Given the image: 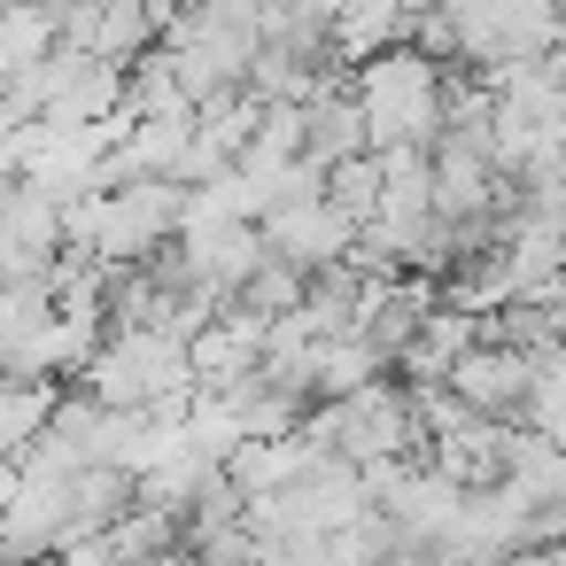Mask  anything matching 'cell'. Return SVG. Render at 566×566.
Wrapping results in <instances>:
<instances>
[{
  "label": "cell",
  "instance_id": "6da1fadb",
  "mask_svg": "<svg viewBox=\"0 0 566 566\" xmlns=\"http://www.w3.org/2000/svg\"><path fill=\"white\" fill-rule=\"evenodd\" d=\"M349 102L365 117V156L380 148H434V102H442V71L411 48H388L373 63H357L349 78Z\"/></svg>",
  "mask_w": 566,
  "mask_h": 566
},
{
  "label": "cell",
  "instance_id": "7a4b0ae2",
  "mask_svg": "<svg viewBox=\"0 0 566 566\" xmlns=\"http://www.w3.org/2000/svg\"><path fill=\"white\" fill-rule=\"evenodd\" d=\"M442 32H450V63H465L473 78L512 71V63H543L566 40L558 9H543V0H458V9H442Z\"/></svg>",
  "mask_w": 566,
  "mask_h": 566
},
{
  "label": "cell",
  "instance_id": "3957f363",
  "mask_svg": "<svg viewBox=\"0 0 566 566\" xmlns=\"http://www.w3.org/2000/svg\"><path fill=\"white\" fill-rule=\"evenodd\" d=\"M78 396L102 403V411H148V403H164V396H187V349L164 342L156 326L102 334L94 357L78 365Z\"/></svg>",
  "mask_w": 566,
  "mask_h": 566
},
{
  "label": "cell",
  "instance_id": "277c9868",
  "mask_svg": "<svg viewBox=\"0 0 566 566\" xmlns=\"http://www.w3.org/2000/svg\"><path fill=\"white\" fill-rule=\"evenodd\" d=\"M256 241H264V256H280L287 272H334L342 256H349V241H357V226H342L334 210H326V195L318 202H272L264 218H256Z\"/></svg>",
  "mask_w": 566,
  "mask_h": 566
},
{
  "label": "cell",
  "instance_id": "5b68a950",
  "mask_svg": "<svg viewBox=\"0 0 566 566\" xmlns=\"http://www.w3.org/2000/svg\"><path fill=\"white\" fill-rule=\"evenodd\" d=\"M256 349H264V318H249V311H210V326L187 342V388L195 396H226V388H241L249 373H256Z\"/></svg>",
  "mask_w": 566,
  "mask_h": 566
},
{
  "label": "cell",
  "instance_id": "8992f818",
  "mask_svg": "<svg viewBox=\"0 0 566 566\" xmlns=\"http://www.w3.org/2000/svg\"><path fill=\"white\" fill-rule=\"evenodd\" d=\"M256 264H264L256 226H202V233H179V272H187V287L210 295V303H233Z\"/></svg>",
  "mask_w": 566,
  "mask_h": 566
},
{
  "label": "cell",
  "instance_id": "52a82bcc",
  "mask_svg": "<svg viewBox=\"0 0 566 566\" xmlns=\"http://www.w3.org/2000/svg\"><path fill=\"white\" fill-rule=\"evenodd\" d=\"M442 388L473 411V419H496V427H512V411H520V388H527V357H512V349H496V342H473L450 373H442Z\"/></svg>",
  "mask_w": 566,
  "mask_h": 566
},
{
  "label": "cell",
  "instance_id": "ba28073f",
  "mask_svg": "<svg viewBox=\"0 0 566 566\" xmlns=\"http://www.w3.org/2000/svg\"><path fill=\"white\" fill-rule=\"evenodd\" d=\"M411 9L403 0H349V9H326V63H342V78L388 48H403Z\"/></svg>",
  "mask_w": 566,
  "mask_h": 566
},
{
  "label": "cell",
  "instance_id": "9c48e42d",
  "mask_svg": "<svg viewBox=\"0 0 566 566\" xmlns=\"http://www.w3.org/2000/svg\"><path fill=\"white\" fill-rule=\"evenodd\" d=\"M311 465H318V450H311L303 434H280V442H241L218 473H226L241 496H280V489H295Z\"/></svg>",
  "mask_w": 566,
  "mask_h": 566
},
{
  "label": "cell",
  "instance_id": "30bf717a",
  "mask_svg": "<svg viewBox=\"0 0 566 566\" xmlns=\"http://www.w3.org/2000/svg\"><path fill=\"white\" fill-rule=\"evenodd\" d=\"M496 481H504L512 496H527L535 512H551V504L566 496V458H558V442L504 427V458H496Z\"/></svg>",
  "mask_w": 566,
  "mask_h": 566
},
{
  "label": "cell",
  "instance_id": "8fae6325",
  "mask_svg": "<svg viewBox=\"0 0 566 566\" xmlns=\"http://www.w3.org/2000/svg\"><path fill=\"white\" fill-rule=\"evenodd\" d=\"M303 156H311L318 171H334V164L365 156V117H357V102H349V86H342V78L303 109Z\"/></svg>",
  "mask_w": 566,
  "mask_h": 566
},
{
  "label": "cell",
  "instance_id": "7c38bea8",
  "mask_svg": "<svg viewBox=\"0 0 566 566\" xmlns=\"http://www.w3.org/2000/svg\"><path fill=\"white\" fill-rule=\"evenodd\" d=\"M55 403H63L55 380H0V465H17L40 442V427L55 419Z\"/></svg>",
  "mask_w": 566,
  "mask_h": 566
},
{
  "label": "cell",
  "instance_id": "4fadbf2b",
  "mask_svg": "<svg viewBox=\"0 0 566 566\" xmlns=\"http://www.w3.org/2000/svg\"><path fill=\"white\" fill-rule=\"evenodd\" d=\"M373 380H388V365H380L357 334H342V342H326V349H318L311 403H342V396H357V388H373Z\"/></svg>",
  "mask_w": 566,
  "mask_h": 566
},
{
  "label": "cell",
  "instance_id": "5bb4252c",
  "mask_svg": "<svg viewBox=\"0 0 566 566\" xmlns=\"http://www.w3.org/2000/svg\"><path fill=\"white\" fill-rule=\"evenodd\" d=\"M55 55V17L48 9H0V86L40 71Z\"/></svg>",
  "mask_w": 566,
  "mask_h": 566
},
{
  "label": "cell",
  "instance_id": "9a60e30c",
  "mask_svg": "<svg viewBox=\"0 0 566 566\" xmlns=\"http://www.w3.org/2000/svg\"><path fill=\"white\" fill-rule=\"evenodd\" d=\"M326 210H334L342 226H373V210H380V171H373V156H349V164L326 171Z\"/></svg>",
  "mask_w": 566,
  "mask_h": 566
},
{
  "label": "cell",
  "instance_id": "2e32d148",
  "mask_svg": "<svg viewBox=\"0 0 566 566\" xmlns=\"http://www.w3.org/2000/svg\"><path fill=\"white\" fill-rule=\"evenodd\" d=\"M17 164H24V125H9V117H0V187L17 179Z\"/></svg>",
  "mask_w": 566,
  "mask_h": 566
}]
</instances>
